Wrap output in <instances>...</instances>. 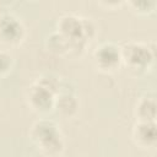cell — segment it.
<instances>
[{
	"label": "cell",
	"mask_w": 157,
	"mask_h": 157,
	"mask_svg": "<svg viewBox=\"0 0 157 157\" xmlns=\"http://www.w3.org/2000/svg\"><path fill=\"white\" fill-rule=\"evenodd\" d=\"M29 137L45 157H60L65 150L63 134L58 124L50 119L34 121L29 130Z\"/></svg>",
	"instance_id": "cell-1"
},
{
	"label": "cell",
	"mask_w": 157,
	"mask_h": 157,
	"mask_svg": "<svg viewBox=\"0 0 157 157\" xmlns=\"http://www.w3.org/2000/svg\"><path fill=\"white\" fill-rule=\"evenodd\" d=\"M121 64L129 70L142 72L148 70L155 61V48L142 42H126L120 47Z\"/></svg>",
	"instance_id": "cell-2"
},
{
	"label": "cell",
	"mask_w": 157,
	"mask_h": 157,
	"mask_svg": "<svg viewBox=\"0 0 157 157\" xmlns=\"http://www.w3.org/2000/svg\"><path fill=\"white\" fill-rule=\"evenodd\" d=\"M93 63L102 72H114L121 65L120 47L112 42L101 43L93 52Z\"/></svg>",
	"instance_id": "cell-3"
},
{
	"label": "cell",
	"mask_w": 157,
	"mask_h": 157,
	"mask_svg": "<svg viewBox=\"0 0 157 157\" xmlns=\"http://www.w3.org/2000/svg\"><path fill=\"white\" fill-rule=\"evenodd\" d=\"M26 37L22 21L12 13L0 15V42L6 45H18Z\"/></svg>",
	"instance_id": "cell-4"
},
{
	"label": "cell",
	"mask_w": 157,
	"mask_h": 157,
	"mask_svg": "<svg viewBox=\"0 0 157 157\" xmlns=\"http://www.w3.org/2000/svg\"><path fill=\"white\" fill-rule=\"evenodd\" d=\"M56 32L67 39L69 43L88 44L82 34V17L75 13H64L56 21Z\"/></svg>",
	"instance_id": "cell-5"
},
{
	"label": "cell",
	"mask_w": 157,
	"mask_h": 157,
	"mask_svg": "<svg viewBox=\"0 0 157 157\" xmlns=\"http://www.w3.org/2000/svg\"><path fill=\"white\" fill-rule=\"evenodd\" d=\"M56 94L34 82L27 92V103L29 108L37 113H49L54 109Z\"/></svg>",
	"instance_id": "cell-6"
},
{
	"label": "cell",
	"mask_w": 157,
	"mask_h": 157,
	"mask_svg": "<svg viewBox=\"0 0 157 157\" xmlns=\"http://www.w3.org/2000/svg\"><path fill=\"white\" fill-rule=\"evenodd\" d=\"M132 141L140 148H153L157 144L156 121H136L131 131Z\"/></svg>",
	"instance_id": "cell-7"
},
{
	"label": "cell",
	"mask_w": 157,
	"mask_h": 157,
	"mask_svg": "<svg viewBox=\"0 0 157 157\" xmlns=\"http://www.w3.org/2000/svg\"><path fill=\"white\" fill-rule=\"evenodd\" d=\"M134 114L136 121H156L157 102L155 94L142 96L135 104Z\"/></svg>",
	"instance_id": "cell-8"
},
{
	"label": "cell",
	"mask_w": 157,
	"mask_h": 157,
	"mask_svg": "<svg viewBox=\"0 0 157 157\" xmlns=\"http://www.w3.org/2000/svg\"><path fill=\"white\" fill-rule=\"evenodd\" d=\"M54 109L63 118H71L78 110V101L71 92H60L55 98Z\"/></svg>",
	"instance_id": "cell-9"
},
{
	"label": "cell",
	"mask_w": 157,
	"mask_h": 157,
	"mask_svg": "<svg viewBox=\"0 0 157 157\" xmlns=\"http://www.w3.org/2000/svg\"><path fill=\"white\" fill-rule=\"evenodd\" d=\"M47 48L50 53L56 55H67L69 52V42L65 37H63L59 32L54 31L47 38Z\"/></svg>",
	"instance_id": "cell-10"
},
{
	"label": "cell",
	"mask_w": 157,
	"mask_h": 157,
	"mask_svg": "<svg viewBox=\"0 0 157 157\" xmlns=\"http://www.w3.org/2000/svg\"><path fill=\"white\" fill-rule=\"evenodd\" d=\"M124 4L128 5L130 11L140 16L150 15L157 7V2L155 0H128L124 1Z\"/></svg>",
	"instance_id": "cell-11"
},
{
	"label": "cell",
	"mask_w": 157,
	"mask_h": 157,
	"mask_svg": "<svg viewBox=\"0 0 157 157\" xmlns=\"http://www.w3.org/2000/svg\"><path fill=\"white\" fill-rule=\"evenodd\" d=\"M36 82L40 86H43L44 88L49 90L50 92H53L54 94H59L61 92V82H60V78L53 74H43L40 75Z\"/></svg>",
	"instance_id": "cell-12"
},
{
	"label": "cell",
	"mask_w": 157,
	"mask_h": 157,
	"mask_svg": "<svg viewBox=\"0 0 157 157\" xmlns=\"http://www.w3.org/2000/svg\"><path fill=\"white\" fill-rule=\"evenodd\" d=\"M82 34L83 38L87 43H90L91 40H93V38L97 34V26L93 22L92 18L88 17H82Z\"/></svg>",
	"instance_id": "cell-13"
},
{
	"label": "cell",
	"mask_w": 157,
	"mask_h": 157,
	"mask_svg": "<svg viewBox=\"0 0 157 157\" xmlns=\"http://www.w3.org/2000/svg\"><path fill=\"white\" fill-rule=\"evenodd\" d=\"M12 65H13L12 56L5 50H0V77L6 75L11 70Z\"/></svg>",
	"instance_id": "cell-14"
},
{
	"label": "cell",
	"mask_w": 157,
	"mask_h": 157,
	"mask_svg": "<svg viewBox=\"0 0 157 157\" xmlns=\"http://www.w3.org/2000/svg\"><path fill=\"white\" fill-rule=\"evenodd\" d=\"M97 4L102 7H104L105 10H117L118 7H120L121 5H124V1H97Z\"/></svg>",
	"instance_id": "cell-15"
}]
</instances>
